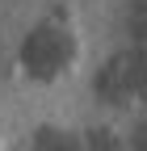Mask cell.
I'll list each match as a JSON object with an SVG mask.
<instances>
[{"label": "cell", "mask_w": 147, "mask_h": 151, "mask_svg": "<svg viewBox=\"0 0 147 151\" xmlns=\"http://www.w3.org/2000/svg\"><path fill=\"white\" fill-rule=\"evenodd\" d=\"M84 151H122V143L114 139V130H93L84 139Z\"/></svg>", "instance_id": "cell-4"}, {"label": "cell", "mask_w": 147, "mask_h": 151, "mask_svg": "<svg viewBox=\"0 0 147 151\" xmlns=\"http://www.w3.org/2000/svg\"><path fill=\"white\" fill-rule=\"evenodd\" d=\"M30 151H84V139L63 126H42V130H34Z\"/></svg>", "instance_id": "cell-2"}, {"label": "cell", "mask_w": 147, "mask_h": 151, "mask_svg": "<svg viewBox=\"0 0 147 151\" xmlns=\"http://www.w3.org/2000/svg\"><path fill=\"white\" fill-rule=\"evenodd\" d=\"M126 34L135 38V46H147V0H130V9H126Z\"/></svg>", "instance_id": "cell-3"}, {"label": "cell", "mask_w": 147, "mask_h": 151, "mask_svg": "<svg viewBox=\"0 0 147 151\" xmlns=\"http://www.w3.org/2000/svg\"><path fill=\"white\" fill-rule=\"evenodd\" d=\"M80 55H84V42H80V29L71 21L38 17L17 42V67L34 84H55L80 63Z\"/></svg>", "instance_id": "cell-1"}]
</instances>
